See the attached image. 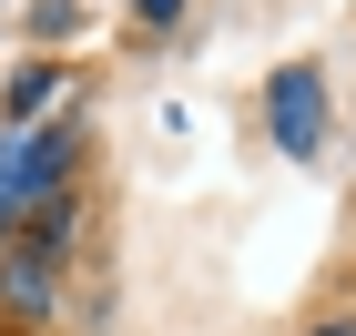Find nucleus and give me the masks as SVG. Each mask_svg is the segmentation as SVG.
Segmentation results:
<instances>
[{"instance_id":"f257e3e1","label":"nucleus","mask_w":356,"mask_h":336,"mask_svg":"<svg viewBox=\"0 0 356 336\" xmlns=\"http://www.w3.org/2000/svg\"><path fill=\"white\" fill-rule=\"evenodd\" d=\"M265 112H275V143H285L296 163L326 153V72H316V61H285L265 82Z\"/></svg>"},{"instance_id":"f03ea898","label":"nucleus","mask_w":356,"mask_h":336,"mask_svg":"<svg viewBox=\"0 0 356 336\" xmlns=\"http://www.w3.org/2000/svg\"><path fill=\"white\" fill-rule=\"evenodd\" d=\"M0 306H10V316H31V326L61 306V265H51L41 245H21V234L0 245Z\"/></svg>"},{"instance_id":"7ed1b4c3","label":"nucleus","mask_w":356,"mask_h":336,"mask_svg":"<svg viewBox=\"0 0 356 336\" xmlns=\"http://www.w3.org/2000/svg\"><path fill=\"white\" fill-rule=\"evenodd\" d=\"M51 92H61V72H51V61H31V72H10V82H0V102H10V122H31Z\"/></svg>"},{"instance_id":"20e7f679","label":"nucleus","mask_w":356,"mask_h":336,"mask_svg":"<svg viewBox=\"0 0 356 336\" xmlns=\"http://www.w3.org/2000/svg\"><path fill=\"white\" fill-rule=\"evenodd\" d=\"M72 21H82L72 0H31V31H41V41H72Z\"/></svg>"},{"instance_id":"39448f33","label":"nucleus","mask_w":356,"mask_h":336,"mask_svg":"<svg viewBox=\"0 0 356 336\" xmlns=\"http://www.w3.org/2000/svg\"><path fill=\"white\" fill-rule=\"evenodd\" d=\"M133 21H143V31H173V21H184V0H133Z\"/></svg>"},{"instance_id":"423d86ee","label":"nucleus","mask_w":356,"mask_h":336,"mask_svg":"<svg viewBox=\"0 0 356 336\" xmlns=\"http://www.w3.org/2000/svg\"><path fill=\"white\" fill-rule=\"evenodd\" d=\"M10 234H21V204H10V194H0V245H10Z\"/></svg>"},{"instance_id":"0eeeda50","label":"nucleus","mask_w":356,"mask_h":336,"mask_svg":"<svg viewBox=\"0 0 356 336\" xmlns=\"http://www.w3.org/2000/svg\"><path fill=\"white\" fill-rule=\"evenodd\" d=\"M305 336H356V326H346V316H326V326H305Z\"/></svg>"}]
</instances>
